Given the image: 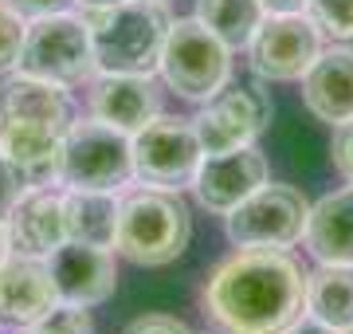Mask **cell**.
Instances as JSON below:
<instances>
[{
    "label": "cell",
    "mask_w": 353,
    "mask_h": 334,
    "mask_svg": "<svg viewBox=\"0 0 353 334\" xmlns=\"http://www.w3.org/2000/svg\"><path fill=\"white\" fill-rule=\"evenodd\" d=\"M201 299L220 334H279L306 311V271L283 248H240L208 271Z\"/></svg>",
    "instance_id": "cell-1"
},
{
    "label": "cell",
    "mask_w": 353,
    "mask_h": 334,
    "mask_svg": "<svg viewBox=\"0 0 353 334\" xmlns=\"http://www.w3.org/2000/svg\"><path fill=\"white\" fill-rule=\"evenodd\" d=\"M90 28L99 75H153L173 16L161 0H118L102 8H79Z\"/></svg>",
    "instance_id": "cell-2"
},
{
    "label": "cell",
    "mask_w": 353,
    "mask_h": 334,
    "mask_svg": "<svg viewBox=\"0 0 353 334\" xmlns=\"http://www.w3.org/2000/svg\"><path fill=\"white\" fill-rule=\"evenodd\" d=\"M192 240L189 205L176 189H138L122 201L114 256L130 259L138 268H165L173 264Z\"/></svg>",
    "instance_id": "cell-3"
},
{
    "label": "cell",
    "mask_w": 353,
    "mask_h": 334,
    "mask_svg": "<svg viewBox=\"0 0 353 334\" xmlns=\"http://www.w3.org/2000/svg\"><path fill=\"white\" fill-rule=\"evenodd\" d=\"M16 71L55 87H83L99 75L94 67V48H90V28L83 12L63 8V12H48L28 20L24 48L16 59Z\"/></svg>",
    "instance_id": "cell-4"
},
{
    "label": "cell",
    "mask_w": 353,
    "mask_h": 334,
    "mask_svg": "<svg viewBox=\"0 0 353 334\" xmlns=\"http://www.w3.org/2000/svg\"><path fill=\"white\" fill-rule=\"evenodd\" d=\"M161 79L165 87L176 90L189 103H208L220 87L232 83V48L224 39L189 16L173 20L161 48Z\"/></svg>",
    "instance_id": "cell-5"
},
{
    "label": "cell",
    "mask_w": 353,
    "mask_h": 334,
    "mask_svg": "<svg viewBox=\"0 0 353 334\" xmlns=\"http://www.w3.org/2000/svg\"><path fill=\"white\" fill-rule=\"evenodd\" d=\"M306 220L310 201L294 185L263 181L224 217V232L236 248H290L306 236Z\"/></svg>",
    "instance_id": "cell-6"
},
{
    "label": "cell",
    "mask_w": 353,
    "mask_h": 334,
    "mask_svg": "<svg viewBox=\"0 0 353 334\" xmlns=\"http://www.w3.org/2000/svg\"><path fill=\"white\" fill-rule=\"evenodd\" d=\"M134 177L130 134L99 118H71L63 134V181L67 189H122Z\"/></svg>",
    "instance_id": "cell-7"
},
{
    "label": "cell",
    "mask_w": 353,
    "mask_h": 334,
    "mask_svg": "<svg viewBox=\"0 0 353 334\" xmlns=\"http://www.w3.org/2000/svg\"><path fill=\"white\" fill-rule=\"evenodd\" d=\"M271 115H275V103H271V90L263 87V79L259 83H228L208 103H201L192 130L201 138L204 154H228V150L252 146L271 126Z\"/></svg>",
    "instance_id": "cell-8"
},
{
    "label": "cell",
    "mask_w": 353,
    "mask_h": 334,
    "mask_svg": "<svg viewBox=\"0 0 353 334\" xmlns=\"http://www.w3.org/2000/svg\"><path fill=\"white\" fill-rule=\"evenodd\" d=\"M318 55H322V28L314 24L310 12L263 16V24L255 28L252 43H248L252 75L263 83L303 79Z\"/></svg>",
    "instance_id": "cell-9"
},
{
    "label": "cell",
    "mask_w": 353,
    "mask_h": 334,
    "mask_svg": "<svg viewBox=\"0 0 353 334\" xmlns=\"http://www.w3.org/2000/svg\"><path fill=\"white\" fill-rule=\"evenodd\" d=\"M130 154H134V177L153 189H176L192 181L196 166H201V138L192 122L157 115L153 122L130 134Z\"/></svg>",
    "instance_id": "cell-10"
},
{
    "label": "cell",
    "mask_w": 353,
    "mask_h": 334,
    "mask_svg": "<svg viewBox=\"0 0 353 334\" xmlns=\"http://www.w3.org/2000/svg\"><path fill=\"white\" fill-rule=\"evenodd\" d=\"M263 181H267V157L255 146H240V150H228V154H204L189 185L208 213L228 217Z\"/></svg>",
    "instance_id": "cell-11"
},
{
    "label": "cell",
    "mask_w": 353,
    "mask_h": 334,
    "mask_svg": "<svg viewBox=\"0 0 353 334\" xmlns=\"http://www.w3.org/2000/svg\"><path fill=\"white\" fill-rule=\"evenodd\" d=\"M48 271H51L55 291H59V303H75V307H99L118 287L114 248L67 240V244H59L48 256Z\"/></svg>",
    "instance_id": "cell-12"
},
{
    "label": "cell",
    "mask_w": 353,
    "mask_h": 334,
    "mask_svg": "<svg viewBox=\"0 0 353 334\" xmlns=\"http://www.w3.org/2000/svg\"><path fill=\"white\" fill-rule=\"evenodd\" d=\"M55 307H59V291L51 283L48 259L16 256V252L0 259V326L4 331H24Z\"/></svg>",
    "instance_id": "cell-13"
},
{
    "label": "cell",
    "mask_w": 353,
    "mask_h": 334,
    "mask_svg": "<svg viewBox=\"0 0 353 334\" xmlns=\"http://www.w3.org/2000/svg\"><path fill=\"white\" fill-rule=\"evenodd\" d=\"M161 115V90L153 75H94L90 79V118L122 134H138Z\"/></svg>",
    "instance_id": "cell-14"
},
{
    "label": "cell",
    "mask_w": 353,
    "mask_h": 334,
    "mask_svg": "<svg viewBox=\"0 0 353 334\" xmlns=\"http://www.w3.org/2000/svg\"><path fill=\"white\" fill-rule=\"evenodd\" d=\"M8 236L16 256L48 259L59 244H67L63 193L55 189H24L8 213Z\"/></svg>",
    "instance_id": "cell-15"
},
{
    "label": "cell",
    "mask_w": 353,
    "mask_h": 334,
    "mask_svg": "<svg viewBox=\"0 0 353 334\" xmlns=\"http://www.w3.org/2000/svg\"><path fill=\"white\" fill-rule=\"evenodd\" d=\"M303 103L318 122L341 126L353 118V48H322L310 71L303 75Z\"/></svg>",
    "instance_id": "cell-16"
},
{
    "label": "cell",
    "mask_w": 353,
    "mask_h": 334,
    "mask_svg": "<svg viewBox=\"0 0 353 334\" xmlns=\"http://www.w3.org/2000/svg\"><path fill=\"white\" fill-rule=\"evenodd\" d=\"M0 122H20V126H43V130H67L71 126V103L67 90L55 83L32 75H12L0 83Z\"/></svg>",
    "instance_id": "cell-17"
},
{
    "label": "cell",
    "mask_w": 353,
    "mask_h": 334,
    "mask_svg": "<svg viewBox=\"0 0 353 334\" xmlns=\"http://www.w3.org/2000/svg\"><path fill=\"white\" fill-rule=\"evenodd\" d=\"M306 248L318 264H353V181L310 205Z\"/></svg>",
    "instance_id": "cell-18"
},
{
    "label": "cell",
    "mask_w": 353,
    "mask_h": 334,
    "mask_svg": "<svg viewBox=\"0 0 353 334\" xmlns=\"http://www.w3.org/2000/svg\"><path fill=\"white\" fill-rule=\"evenodd\" d=\"M118 217H122L118 189H67L63 193L67 240H75V244L114 248Z\"/></svg>",
    "instance_id": "cell-19"
},
{
    "label": "cell",
    "mask_w": 353,
    "mask_h": 334,
    "mask_svg": "<svg viewBox=\"0 0 353 334\" xmlns=\"http://www.w3.org/2000/svg\"><path fill=\"white\" fill-rule=\"evenodd\" d=\"M306 315L334 331L353 326V264H318L306 275Z\"/></svg>",
    "instance_id": "cell-20"
},
{
    "label": "cell",
    "mask_w": 353,
    "mask_h": 334,
    "mask_svg": "<svg viewBox=\"0 0 353 334\" xmlns=\"http://www.w3.org/2000/svg\"><path fill=\"white\" fill-rule=\"evenodd\" d=\"M263 16L267 12L259 8V0H196V20L208 32H216L232 52L252 43L255 28L263 24Z\"/></svg>",
    "instance_id": "cell-21"
},
{
    "label": "cell",
    "mask_w": 353,
    "mask_h": 334,
    "mask_svg": "<svg viewBox=\"0 0 353 334\" xmlns=\"http://www.w3.org/2000/svg\"><path fill=\"white\" fill-rule=\"evenodd\" d=\"M16 334H94V322H90V307L59 303L39 322H32V326H24V331H16Z\"/></svg>",
    "instance_id": "cell-22"
},
{
    "label": "cell",
    "mask_w": 353,
    "mask_h": 334,
    "mask_svg": "<svg viewBox=\"0 0 353 334\" xmlns=\"http://www.w3.org/2000/svg\"><path fill=\"white\" fill-rule=\"evenodd\" d=\"M306 12L334 39H353V0H310Z\"/></svg>",
    "instance_id": "cell-23"
},
{
    "label": "cell",
    "mask_w": 353,
    "mask_h": 334,
    "mask_svg": "<svg viewBox=\"0 0 353 334\" xmlns=\"http://www.w3.org/2000/svg\"><path fill=\"white\" fill-rule=\"evenodd\" d=\"M24 32H28V20L0 0V75L16 71V59H20V48H24Z\"/></svg>",
    "instance_id": "cell-24"
},
{
    "label": "cell",
    "mask_w": 353,
    "mask_h": 334,
    "mask_svg": "<svg viewBox=\"0 0 353 334\" xmlns=\"http://www.w3.org/2000/svg\"><path fill=\"white\" fill-rule=\"evenodd\" d=\"M330 161L345 181H353V118L334 126V141H330Z\"/></svg>",
    "instance_id": "cell-25"
},
{
    "label": "cell",
    "mask_w": 353,
    "mask_h": 334,
    "mask_svg": "<svg viewBox=\"0 0 353 334\" xmlns=\"http://www.w3.org/2000/svg\"><path fill=\"white\" fill-rule=\"evenodd\" d=\"M126 334H192V331L173 315H141L126 326Z\"/></svg>",
    "instance_id": "cell-26"
},
{
    "label": "cell",
    "mask_w": 353,
    "mask_h": 334,
    "mask_svg": "<svg viewBox=\"0 0 353 334\" xmlns=\"http://www.w3.org/2000/svg\"><path fill=\"white\" fill-rule=\"evenodd\" d=\"M8 8L24 16V20H36V16H48V12H63V8H75V0H4Z\"/></svg>",
    "instance_id": "cell-27"
},
{
    "label": "cell",
    "mask_w": 353,
    "mask_h": 334,
    "mask_svg": "<svg viewBox=\"0 0 353 334\" xmlns=\"http://www.w3.org/2000/svg\"><path fill=\"white\" fill-rule=\"evenodd\" d=\"M20 193H24V181L16 177V169L0 157V213H12V205L20 201Z\"/></svg>",
    "instance_id": "cell-28"
},
{
    "label": "cell",
    "mask_w": 353,
    "mask_h": 334,
    "mask_svg": "<svg viewBox=\"0 0 353 334\" xmlns=\"http://www.w3.org/2000/svg\"><path fill=\"white\" fill-rule=\"evenodd\" d=\"M279 334H341V331H334V326H326V322H318V319H310V315H299V319L290 322L287 331H279Z\"/></svg>",
    "instance_id": "cell-29"
},
{
    "label": "cell",
    "mask_w": 353,
    "mask_h": 334,
    "mask_svg": "<svg viewBox=\"0 0 353 334\" xmlns=\"http://www.w3.org/2000/svg\"><path fill=\"white\" fill-rule=\"evenodd\" d=\"M310 0H259V8L267 16H290V12H306Z\"/></svg>",
    "instance_id": "cell-30"
},
{
    "label": "cell",
    "mask_w": 353,
    "mask_h": 334,
    "mask_svg": "<svg viewBox=\"0 0 353 334\" xmlns=\"http://www.w3.org/2000/svg\"><path fill=\"white\" fill-rule=\"evenodd\" d=\"M12 256V236H8V213H0V259Z\"/></svg>",
    "instance_id": "cell-31"
},
{
    "label": "cell",
    "mask_w": 353,
    "mask_h": 334,
    "mask_svg": "<svg viewBox=\"0 0 353 334\" xmlns=\"http://www.w3.org/2000/svg\"><path fill=\"white\" fill-rule=\"evenodd\" d=\"M79 8H102V4H118V0H75Z\"/></svg>",
    "instance_id": "cell-32"
},
{
    "label": "cell",
    "mask_w": 353,
    "mask_h": 334,
    "mask_svg": "<svg viewBox=\"0 0 353 334\" xmlns=\"http://www.w3.org/2000/svg\"><path fill=\"white\" fill-rule=\"evenodd\" d=\"M341 334H353V326H350V331H341Z\"/></svg>",
    "instance_id": "cell-33"
},
{
    "label": "cell",
    "mask_w": 353,
    "mask_h": 334,
    "mask_svg": "<svg viewBox=\"0 0 353 334\" xmlns=\"http://www.w3.org/2000/svg\"><path fill=\"white\" fill-rule=\"evenodd\" d=\"M161 4H165V0H161Z\"/></svg>",
    "instance_id": "cell-34"
}]
</instances>
